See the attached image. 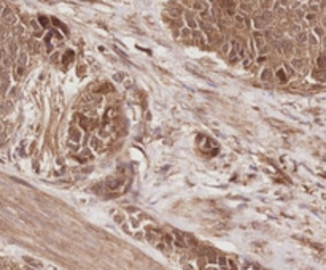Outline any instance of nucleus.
<instances>
[{
	"label": "nucleus",
	"instance_id": "f257e3e1",
	"mask_svg": "<svg viewBox=\"0 0 326 270\" xmlns=\"http://www.w3.org/2000/svg\"><path fill=\"white\" fill-rule=\"evenodd\" d=\"M232 19H234V24L239 30H248L250 29V19L247 18V14H243V13L239 11V13H235V16Z\"/></svg>",
	"mask_w": 326,
	"mask_h": 270
},
{
	"label": "nucleus",
	"instance_id": "f03ea898",
	"mask_svg": "<svg viewBox=\"0 0 326 270\" xmlns=\"http://www.w3.org/2000/svg\"><path fill=\"white\" fill-rule=\"evenodd\" d=\"M184 16V27H188L189 30H197V19H196V14L192 10H186L183 13Z\"/></svg>",
	"mask_w": 326,
	"mask_h": 270
},
{
	"label": "nucleus",
	"instance_id": "7ed1b4c3",
	"mask_svg": "<svg viewBox=\"0 0 326 270\" xmlns=\"http://www.w3.org/2000/svg\"><path fill=\"white\" fill-rule=\"evenodd\" d=\"M251 40H253V43H255V46H256V49L259 51L261 48H264L267 43H266V40H264V35H262V32L261 30H255L253 32V35H251Z\"/></svg>",
	"mask_w": 326,
	"mask_h": 270
},
{
	"label": "nucleus",
	"instance_id": "20e7f679",
	"mask_svg": "<svg viewBox=\"0 0 326 270\" xmlns=\"http://www.w3.org/2000/svg\"><path fill=\"white\" fill-rule=\"evenodd\" d=\"M2 21H3V24H5V26H14V24H16V16L11 13L10 8H3V11H2Z\"/></svg>",
	"mask_w": 326,
	"mask_h": 270
},
{
	"label": "nucleus",
	"instance_id": "39448f33",
	"mask_svg": "<svg viewBox=\"0 0 326 270\" xmlns=\"http://www.w3.org/2000/svg\"><path fill=\"white\" fill-rule=\"evenodd\" d=\"M192 43H194L196 46H199V48H204V46L207 45V40H205V37H204V33L201 32V30H192Z\"/></svg>",
	"mask_w": 326,
	"mask_h": 270
},
{
	"label": "nucleus",
	"instance_id": "423d86ee",
	"mask_svg": "<svg viewBox=\"0 0 326 270\" xmlns=\"http://www.w3.org/2000/svg\"><path fill=\"white\" fill-rule=\"evenodd\" d=\"M269 24H267V21L264 19V16H262V13H256L253 16V27L256 30H262V29H266Z\"/></svg>",
	"mask_w": 326,
	"mask_h": 270
},
{
	"label": "nucleus",
	"instance_id": "0eeeda50",
	"mask_svg": "<svg viewBox=\"0 0 326 270\" xmlns=\"http://www.w3.org/2000/svg\"><path fill=\"white\" fill-rule=\"evenodd\" d=\"M278 46H280V51L285 54V56H291L293 51H294L293 43L290 41V40H282L280 43H278Z\"/></svg>",
	"mask_w": 326,
	"mask_h": 270
},
{
	"label": "nucleus",
	"instance_id": "6e6552de",
	"mask_svg": "<svg viewBox=\"0 0 326 270\" xmlns=\"http://www.w3.org/2000/svg\"><path fill=\"white\" fill-rule=\"evenodd\" d=\"M13 108H14V105H13V102H11L10 99L3 100L2 103H0V113H2L3 116H8L10 113L13 111Z\"/></svg>",
	"mask_w": 326,
	"mask_h": 270
},
{
	"label": "nucleus",
	"instance_id": "1a4fd4ad",
	"mask_svg": "<svg viewBox=\"0 0 326 270\" xmlns=\"http://www.w3.org/2000/svg\"><path fill=\"white\" fill-rule=\"evenodd\" d=\"M119 186H123V178H118V177H110L107 178V189L115 191Z\"/></svg>",
	"mask_w": 326,
	"mask_h": 270
},
{
	"label": "nucleus",
	"instance_id": "9d476101",
	"mask_svg": "<svg viewBox=\"0 0 326 270\" xmlns=\"http://www.w3.org/2000/svg\"><path fill=\"white\" fill-rule=\"evenodd\" d=\"M69 140H70V143H75V145H78L80 143V140H81V132H80V129L78 127H70V130H69Z\"/></svg>",
	"mask_w": 326,
	"mask_h": 270
},
{
	"label": "nucleus",
	"instance_id": "9b49d317",
	"mask_svg": "<svg viewBox=\"0 0 326 270\" xmlns=\"http://www.w3.org/2000/svg\"><path fill=\"white\" fill-rule=\"evenodd\" d=\"M89 148H92V151H96V152H99V151H102V148H104V143L99 140V137H91L89 138Z\"/></svg>",
	"mask_w": 326,
	"mask_h": 270
},
{
	"label": "nucleus",
	"instance_id": "f8f14e48",
	"mask_svg": "<svg viewBox=\"0 0 326 270\" xmlns=\"http://www.w3.org/2000/svg\"><path fill=\"white\" fill-rule=\"evenodd\" d=\"M191 35H192V30H189L188 27H183V29L180 30V38H182L183 43H186V45H188V43H192V37H191Z\"/></svg>",
	"mask_w": 326,
	"mask_h": 270
},
{
	"label": "nucleus",
	"instance_id": "ddd939ff",
	"mask_svg": "<svg viewBox=\"0 0 326 270\" xmlns=\"http://www.w3.org/2000/svg\"><path fill=\"white\" fill-rule=\"evenodd\" d=\"M255 5H258V3L256 2H239V6H240V10H242L240 13H243V14H245V13H251V11L255 10L253 8Z\"/></svg>",
	"mask_w": 326,
	"mask_h": 270
},
{
	"label": "nucleus",
	"instance_id": "4468645a",
	"mask_svg": "<svg viewBox=\"0 0 326 270\" xmlns=\"http://www.w3.org/2000/svg\"><path fill=\"white\" fill-rule=\"evenodd\" d=\"M261 80L262 81H272L274 80V70L272 68H269V67H266V68H262L261 70Z\"/></svg>",
	"mask_w": 326,
	"mask_h": 270
},
{
	"label": "nucleus",
	"instance_id": "2eb2a0df",
	"mask_svg": "<svg viewBox=\"0 0 326 270\" xmlns=\"http://www.w3.org/2000/svg\"><path fill=\"white\" fill-rule=\"evenodd\" d=\"M304 65H305V61L302 59V57H293L291 59V67L294 70H302Z\"/></svg>",
	"mask_w": 326,
	"mask_h": 270
},
{
	"label": "nucleus",
	"instance_id": "dca6fc26",
	"mask_svg": "<svg viewBox=\"0 0 326 270\" xmlns=\"http://www.w3.org/2000/svg\"><path fill=\"white\" fill-rule=\"evenodd\" d=\"M304 21L307 22L309 26H313V27H315V26H317V21H318L317 13H305V14H304Z\"/></svg>",
	"mask_w": 326,
	"mask_h": 270
},
{
	"label": "nucleus",
	"instance_id": "f3484780",
	"mask_svg": "<svg viewBox=\"0 0 326 270\" xmlns=\"http://www.w3.org/2000/svg\"><path fill=\"white\" fill-rule=\"evenodd\" d=\"M191 8L192 11H202L204 8H209L207 2H191Z\"/></svg>",
	"mask_w": 326,
	"mask_h": 270
},
{
	"label": "nucleus",
	"instance_id": "a211bd4d",
	"mask_svg": "<svg viewBox=\"0 0 326 270\" xmlns=\"http://www.w3.org/2000/svg\"><path fill=\"white\" fill-rule=\"evenodd\" d=\"M16 62H18L19 67H24V65L27 64V53H26V51H19Z\"/></svg>",
	"mask_w": 326,
	"mask_h": 270
},
{
	"label": "nucleus",
	"instance_id": "6ab92c4d",
	"mask_svg": "<svg viewBox=\"0 0 326 270\" xmlns=\"http://www.w3.org/2000/svg\"><path fill=\"white\" fill-rule=\"evenodd\" d=\"M317 65H318V70L325 72L326 70V54H320L317 57Z\"/></svg>",
	"mask_w": 326,
	"mask_h": 270
},
{
	"label": "nucleus",
	"instance_id": "aec40b11",
	"mask_svg": "<svg viewBox=\"0 0 326 270\" xmlns=\"http://www.w3.org/2000/svg\"><path fill=\"white\" fill-rule=\"evenodd\" d=\"M38 24H40V27L41 29H48L49 27V24H51V21H49V18L48 16H43V14H40V16H38Z\"/></svg>",
	"mask_w": 326,
	"mask_h": 270
},
{
	"label": "nucleus",
	"instance_id": "412c9836",
	"mask_svg": "<svg viewBox=\"0 0 326 270\" xmlns=\"http://www.w3.org/2000/svg\"><path fill=\"white\" fill-rule=\"evenodd\" d=\"M274 76H277V80L280 81V83H285V81L288 80V76H286V73H285L283 68H278L277 73H274Z\"/></svg>",
	"mask_w": 326,
	"mask_h": 270
},
{
	"label": "nucleus",
	"instance_id": "4be33fe9",
	"mask_svg": "<svg viewBox=\"0 0 326 270\" xmlns=\"http://www.w3.org/2000/svg\"><path fill=\"white\" fill-rule=\"evenodd\" d=\"M0 62H2V65H3L5 68H8V67H11V64H13V57H11L10 54H5Z\"/></svg>",
	"mask_w": 326,
	"mask_h": 270
},
{
	"label": "nucleus",
	"instance_id": "5701e85b",
	"mask_svg": "<svg viewBox=\"0 0 326 270\" xmlns=\"http://www.w3.org/2000/svg\"><path fill=\"white\" fill-rule=\"evenodd\" d=\"M297 37H296V40H297V43H301V45H305L307 43V32H304V30H301L299 33H296Z\"/></svg>",
	"mask_w": 326,
	"mask_h": 270
},
{
	"label": "nucleus",
	"instance_id": "b1692460",
	"mask_svg": "<svg viewBox=\"0 0 326 270\" xmlns=\"http://www.w3.org/2000/svg\"><path fill=\"white\" fill-rule=\"evenodd\" d=\"M16 51H18V45H16V41L14 40H10V43H8V54L11 57L16 54Z\"/></svg>",
	"mask_w": 326,
	"mask_h": 270
},
{
	"label": "nucleus",
	"instance_id": "393cba45",
	"mask_svg": "<svg viewBox=\"0 0 326 270\" xmlns=\"http://www.w3.org/2000/svg\"><path fill=\"white\" fill-rule=\"evenodd\" d=\"M313 35L315 37H318V38H323L325 37V27H321V26H315L313 27Z\"/></svg>",
	"mask_w": 326,
	"mask_h": 270
},
{
	"label": "nucleus",
	"instance_id": "a878e982",
	"mask_svg": "<svg viewBox=\"0 0 326 270\" xmlns=\"http://www.w3.org/2000/svg\"><path fill=\"white\" fill-rule=\"evenodd\" d=\"M8 88H10V78H8V80H2V81H0V94H2V95L8 91Z\"/></svg>",
	"mask_w": 326,
	"mask_h": 270
},
{
	"label": "nucleus",
	"instance_id": "bb28decb",
	"mask_svg": "<svg viewBox=\"0 0 326 270\" xmlns=\"http://www.w3.org/2000/svg\"><path fill=\"white\" fill-rule=\"evenodd\" d=\"M29 46H30L29 49H30V53H32V54H38V53H40V43H38V41H30Z\"/></svg>",
	"mask_w": 326,
	"mask_h": 270
},
{
	"label": "nucleus",
	"instance_id": "cd10ccee",
	"mask_svg": "<svg viewBox=\"0 0 326 270\" xmlns=\"http://www.w3.org/2000/svg\"><path fill=\"white\" fill-rule=\"evenodd\" d=\"M307 43L312 46V48H317V46H318V40H317V37H315L313 33H309V35H307Z\"/></svg>",
	"mask_w": 326,
	"mask_h": 270
},
{
	"label": "nucleus",
	"instance_id": "c85d7f7f",
	"mask_svg": "<svg viewBox=\"0 0 326 270\" xmlns=\"http://www.w3.org/2000/svg\"><path fill=\"white\" fill-rule=\"evenodd\" d=\"M282 68L285 70V73H286V76H288V78L294 76V73H296V72H294V68L291 67V65H288V64H283V67H282Z\"/></svg>",
	"mask_w": 326,
	"mask_h": 270
},
{
	"label": "nucleus",
	"instance_id": "c756f323",
	"mask_svg": "<svg viewBox=\"0 0 326 270\" xmlns=\"http://www.w3.org/2000/svg\"><path fill=\"white\" fill-rule=\"evenodd\" d=\"M207 264H217V261H218V257H217V254H215L213 251H210L209 254H207Z\"/></svg>",
	"mask_w": 326,
	"mask_h": 270
},
{
	"label": "nucleus",
	"instance_id": "7c9ffc66",
	"mask_svg": "<svg viewBox=\"0 0 326 270\" xmlns=\"http://www.w3.org/2000/svg\"><path fill=\"white\" fill-rule=\"evenodd\" d=\"M161 238L164 240V245H169V246H170L172 243H174V237H172L170 234H162Z\"/></svg>",
	"mask_w": 326,
	"mask_h": 270
},
{
	"label": "nucleus",
	"instance_id": "2f4dec72",
	"mask_svg": "<svg viewBox=\"0 0 326 270\" xmlns=\"http://www.w3.org/2000/svg\"><path fill=\"white\" fill-rule=\"evenodd\" d=\"M72 57H73V51H70V49H69L67 53H65V56H64V61H62V64H64V67H65V65L69 64L70 61H72Z\"/></svg>",
	"mask_w": 326,
	"mask_h": 270
},
{
	"label": "nucleus",
	"instance_id": "473e14b6",
	"mask_svg": "<svg viewBox=\"0 0 326 270\" xmlns=\"http://www.w3.org/2000/svg\"><path fill=\"white\" fill-rule=\"evenodd\" d=\"M229 51H231V43H229V41L223 43V45H221V53L227 56V54H229Z\"/></svg>",
	"mask_w": 326,
	"mask_h": 270
},
{
	"label": "nucleus",
	"instance_id": "72a5a7b5",
	"mask_svg": "<svg viewBox=\"0 0 326 270\" xmlns=\"http://www.w3.org/2000/svg\"><path fill=\"white\" fill-rule=\"evenodd\" d=\"M80 126L83 129H89V119L84 118V116H80Z\"/></svg>",
	"mask_w": 326,
	"mask_h": 270
},
{
	"label": "nucleus",
	"instance_id": "f704fd0d",
	"mask_svg": "<svg viewBox=\"0 0 326 270\" xmlns=\"http://www.w3.org/2000/svg\"><path fill=\"white\" fill-rule=\"evenodd\" d=\"M108 134H110L108 127H107V126H100V129H99V135L105 138V137H108Z\"/></svg>",
	"mask_w": 326,
	"mask_h": 270
},
{
	"label": "nucleus",
	"instance_id": "c9c22d12",
	"mask_svg": "<svg viewBox=\"0 0 326 270\" xmlns=\"http://www.w3.org/2000/svg\"><path fill=\"white\" fill-rule=\"evenodd\" d=\"M45 51H46V54H53L54 53V45L53 43H45Z\"/></svg>",
	"mask_w": 326,
	"mask_h": 270
},
{
	"label": "nucleus",
	"instance_id": "e433bc0d",
	"mask_svg": "<svg viewBox=\"0 0 326 270\" xmlns=\"http://www.w3.org/2000/svg\"><path fill=\"white\" fill-rule=\"evenodd\" d=\"M205 264H207L205 257H199V259H197V265H199V269H201V270L205 269Z\"/></svg>",
	"mask_w": 326,
	"mask_h": 270
},
{
	"label": "nucleus",
	"instance_id": "4c0bfd02",
	"mask_svg": "<svg viewBox=\"0 0 326 270\" xmlns=\"http://www.w3.org/2000/svg\"><path fill=\"white\" fill-rule=\"evenodd\" d=\"M30 26H32L34 32H38V30H40V24H38L37 19H32V21H30Z\"/></svg>",
	"mask_w": 326,
	"mask_h": 270
},
{
	"label": "nucleus",
	"instance_id": "58836bf2",
	"mask_svg": "<svg viewBox=\"0 0 326 270\" xmlns=\"http://www.w3.org/2000/svg\"><path fill=\"white\" fill-rule=\"evenodd\" d=\"M16 75H14V78H16V80H21V76H24V67H18L16 68Z\"/></svg>",
	"mask_w": 326,
	"mask_h": 270
},
{
	"label": "nucleus",
	"instance_id": "ea45409f",
	"mask_svg": "<svg viewBox=\"0 0 326 270\" xmlns=\"http://www.w3.org/2000/svg\"><path fill=\"white\" fill-rule=\"evenodd\" d=\"M5 37H6V29L5 26H0V41L5 40Z\"/></svg>",
	"mask_w": 326,
	"mask_h": 270
},
{
	"label": "nucleus",
	"instance_id": "a19ab883",
	"mask_svg": "<svg viewBox=\"0 0 326 270\" xmlns=\"http://www.w3.org/2000/svg\"><path fill=\"white\" fill-rule=\"evenodd\" d=\"M24 33V27H22L21 24H18L16 27H14V35H22Z\"/></svg>",
	"mask_w": 326,
	"mask_h": 270
},
{
	"label": "nucleus",
	"instance_id": "79ce46f5",
	"mask_svg": "<svg viewBox=\"0 0 326 270\" xmlns=\"http://www.w3.org/2000/svg\"><path fill=\"white\" fill-rule=\"evenodd\" d=\"M217 262L219 264V267H221V269H223V267H227V259H226V257H218Z\"/></svg>",
	"mask_w": 326,
	"mask_h": 270
},
{
	"label": "nucleus",
	"instance_id": "37998d69",
	"mask_svg": "<svg viewBox=\"0 0 326 270\" xmlns=\"http://www.w3.org/2000/svg\"><path fill=\"white\" fill-rule=\"evenodd\" d=\"M267 61V56H258L256 57V64H262V62Z\"/></svg>",
	"mask_w": 326,
	"mask_h": 270
},
{
	"label": "nucleus",
	"instance_id": "c03bdc74",
	"mask_svg": "<svg viewBox=\"0 0 326 270\" xmlns=\"http://www.w3.org/2000/svg\"><path fill=\"white\" fill-rule=\"evenodd\" d=\"M57 57H59V53H56V51H54V53L51 54V59H49V61H51V62H56V61H57Z\"/></svg>",
	"mask_w": 326,
	"mask_h": 270
},
{
	"label": "nucleus",
	"instance_id": "a18cd8bd",
	"mask_svg": "<svg viewBox=\"0 0 326 270\" xmlns=\"http://www.w3.org/2000/svg\"><path fill=\"white\" fill-rule=\"evenodd\" d=\"M32 35H34L35 38H41V37H43V32H41V30H38V32H34Z\"/></svg>",
	"mask_w": 326,
	"mask_h": 270
},
{
	"label": "nucleus",
	"instance_id": "49530a36",
	"mask_svg": "<svg viewBox=\"0 0 326 270\" xmlns=\"http://www.w3.org/2000/svg\"><path fill=\"white\" fill-rule=\"evenodd\" d=\"M2 11H3V6H2V3H0V18H2Z\"/></svg>",
	"mask_w": 326,
	"mask_h": 270
},
{
	"label": "nucleus",
	"instance_id": "de8ad7c7",
	"mask_svg": "<svg viewBox=\"0 0 326 270\" xmlns=\"http://www.w3.org/2000/svg\"><path fill=\"white\" fill-rule=\"evenodd\" d=\"M205 270H218L217 267H209V269H205Z\"/></svg>",
	"mask_w": 326,
	"mask_h": 270
},
{
	"label": "nucleus",
	"instance_id": "09e8293b",
	"mask_svg": "<svg viewBox=\"0 0 326 270\" xmlns=\"http://www.w3.org/2000/svg\"><path fill=\"white\" fill-rule=\"evenodd\" d=\"M0 132H2V124H0Z\"/></svg>",
	"mask_w": 326,
	"mask_h": 270
}]
</instances>
